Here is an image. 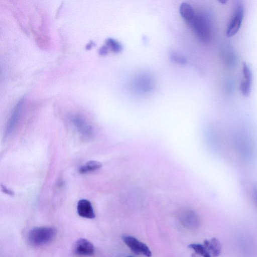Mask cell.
<instances>
[{
    "mask_svg": "<svg viewBox=\"0 0 257 257\" xmlns=\"http://www.w3.org/2000/svg\"><path fill=\"white\" fill-rule=\"evenodd\" d=\"M57 234L52 226H39L32 229L28 235L29 243L34 246H41L52 241Z\"/></svg>",
    "mask_w": 257,
    "mask_h": 257,
    "instance_id": "6da1fadb",
    "label": "cell"
},
{
    "mask_svg": "<svg viewBox=\"0 0 257 257\" xmlns=\"http://www.w3.org/2000/svg\"><path fill=\"white\" fill-rule=\"evenodd\" d=\"M198 38L202 42H209L212 37V24L209 16L204 13L195 15L191 24Z\"/></svg>",
    "mask_w": 257,
    "mask_h": 257,
    "instance_id": "7a4b0ae2",
    "label": "cell"
},
{
    "mask_svg": "<svg viewBox=\"0 0 257 257\" xmlns=\"http://www.w3.org/2000/svg\"><path fill=\"white\" fill-rule=\"evenodd\" d=\"M244 16V7L242 1L234 2L232 12L226 30V36L230 38L239 31Z\"/></svg>",
    "mask_w": 257,
    "mask_h": 257,
    "instance_id": "3957f363",
    "label": "cell"
},
{
    "mask_svg": "<svg viewBox=\"0 0 257 257\" xmlns=\"http://www.w3.org/2000/svg\"><path fill=\"white\" fill-rule=\"evenodd\" d=\"M122 239L125 244L135 254L144 255L146 257L152 256V252L149 247L136 237L125 235L122 236Z\"/></svg>",
    "mask_w": 257,
    "mask_h": 257,
    "instance_id": "277c9868",
    "label": "cell"
},
{
    "mask_svg": "<svg viewBox=\"0 0 257 257\" xmlns=\"http://www.w3.org/2000/svg\"><path fill=\"white\" fill-rule=\"evenodd\" d=\"M252 73L251 69L246 63H243L242 79L240 84L239 89L242 95L248 97L251 91Z\"/></svg>",
    "mask_w": 257,
    "mask_h": 257,
    "instance_id": "5b68a950",
    "label": "cell"
},
{
    "mask_svg": "<svg viewBox=\"0 0 257 257\" xmlns=\"http://www.w3.org/2000/svg\"><path fill=\"white\" fill-rule=\"evenodd\" d=\"M73 252L78 256H91L95 253V247L88 239L80 238L74 244Z\"/></svg>",
    "mask_w": 257,
    "mask_h": 257,
    "instance_id": "8992f818",
    "label": "cell"
},
{
    "mask_svg": "<svg viewBox=\"0 0 257 257\" xmlns=\"http://www.w3.org/2000/svg\"><path fill=\"white\" fill-rule=\"evenodd\" d=\"M179 219L183 225L188 228L194 229L199 224L198 215L191 209L182 210L180 213Z\"/></svg>",
    "mask_w": 257,
    "mask_h": 257,
    "instance_id": "52a82bcc",
    "label": "cell"
},
{
    "mask_svg": "<svg viewBox=\"0 0 257 257\" xmlns=\"http://www.w3.org/2000/svg\"><path fill=\"white\" fill-rule=\"evenodd\" d=\"M72 121L82 135L87 138L92 137L93 134V130L84 118L79 115H75L72 117Z\"/></svg>",
    "mask_w": 257,
    "mask_h": 257,
    "instance_id": "ba28073f",
    "label": "cell"
},
{
    "mask_svg": "<svg viewBox=\"0 0 257 257\" xmlns=\"http://www.w3.org/2000/svg\"><path fill=\"white\" fill-rule=\"evenodd\" d=\"M78 214L83 218L93 219L95 215L91 202L86 199H81L77 205Z\"/></svg>",
    "mask_w": 257,
    "mask_h": 257,
    "instance_id": "9c48e42d",
    "label": "cell"
},
{
    "mask_svg": "<svg viewBox=\"0 0 257 257\" xmlns=\"http://www.w3.org/2000/svg\"><path fill=\"white\" fill-rule=\"evenodd\" d=\"M211 257H218L221 252V245L218 239L212 237L205 239L203 243Z\"/></svg>",
    "mask_w": 257,
    "mask_h": 257,
    "instance_id": "30bf717a",
    "label": "cell"
},
{
    "mask_svg": "<svg viewBox=\"0 0 257 257\" xmlns=\"http://www.w3.org/2000/svg\"><path fill=\"white\" fill-rule=\"evenodd\" d=\"M24 99H21L15 106L9 119L6 130L7 135L10 134L15 128L21 112Z\"/></svg>",
    "mask_w": 257,
    "mask_h": 257,
    "instance_id": "8fae6325",
    "label": "cell"
},
{
    "mask_svg": "<svg viewBox=\"0 0 257 257\" xmlns=\"http://www.w3.org/2000/svg\"><path fill=\"white\" fill-rule=\"evenodd\" d=\"M181 17L188 23L191 24L195 17L194 11L192 7L188 4L183 3L179 8Z\"/></svg>",
    "mask_w": 257,
    "mask_h": 257,
    "instance_id": "7c38bea8",
    "label": "cell"
},
{
    "mask_svg": "<svg viewBox=\"0 0 257 257\" xmlns=\"http://www.w3.org/2000/svg\"><path fill=\"white\" fill-rule=\"evenodd\" d=\"M102 167L100 162L96 161H90L81 166L79 171L80 173H86L99 169Z\"/></svg>",
    "mask_w": 257,
    "mask_h": 257,
    "instance_id": "4fadbf2b",
    "label": "cell"
},
{
    "mask_svg": "<svg viewBox=\"0 0 257 257\" xmlns=\"http://www.w3.org/2000/svg\"><path fill=\"white\" fill-rule=\"evenodd\" d=\"M188 247L201 257H211L203 244L191 243L188 245Z\"/></svg>",
    "mask_w": 257,
    "mask_h": 257,
    "instance_id": "5bb4252c",
    "label": "cell"
},
{
    "mask_svg": "<svg viewBox=\"0 0 257 257\" xmlns=\"http://www.w3.org/2000/svg\"><path fill=\"white\" fill-rule=\"evenodd\" d=\"M105 43L108 48L115 53H119L122 49V47L120 43L113 39H107L105 41Z\"/></svg>",
    "mask_w": 257,
    "mask_h": 257,
    "instance_id": "9a60e30c",
    "label": "cell"
},
{
    "mask_svg": "<svg viewBox=\"0 0 257 257\" xmlns=\"http://www.w3.org/2000/svg\"><path fill=\"white\" fill-rule=\"evenodd\" d=\"M170 57L172 61L178 63L184 64L186 62V59L183 56L175 52H171Z\"/></svg>",
    "mask_w": 257,
    "mask_h": 257,
    "instance_id": "2e32d148",
    "label": "cell"
},
{
    "mask_svg": "<svg viewBox=\"0 0 257 257\" xmlns=\"http://www.w3.org/2000/svg\"><path fill=\"white\" fill-rule=\"evenodd\" d=\"M108 47L105 46H103L101 47L99 51V53L101 55H105L108 53Z\"/></svg>",
    "mask_w": 257,
    "mask_h": 257,
    "instance_id": "e0dca14e",
    "label": "cell"
},
{
    "mask_svg": "<svg viewBox=\"0 0 257 257\" xmlns=\"http://www.w3.org/2000/svg\"><path fill=\"white\" fill-rule=\"evenodd\" d=\"M252 196L253 200L257 205V185H254L252 188Z\"/></svg>",
    "mask_w": 257,
    "mask_h": 257,
    "instance_id": "ac0fdd59",
    "label": "cell"
},
{
    "mask_svg": "<svg viewBox=\"0 0 257 257\" xmlns=\"http://www.w3.org/2000/svg\"><path fill=\"white\" fill-rule=\"evenodd\" d=\"M2 190L4 191V192H5L6 193L9 194V195H12L14 194V193L10 190L9 189H8L5 186H2Z\"/></svg>",
    "mask_w": 257,
    "mask_h": 257,
    "instance_id": "d6986e66",
    "label": "cell"
},
{
    "mask_svg": "<svg viewBox=\"0 0 257 257\" xmlns=\"http://www.w3.org/2000/svg\"><path fill=\"white\" fill-rule=\"evenodd\" d=\"M220 2L221 3H222V4H225L226 2V1H220Z\"/></svg>",
    "mask_w": 257,
    "mask_h": 257,
    "instance_id": "ffe728a7",
    "label": "cell"
},
{
    "mask_svg": "<svg viewBox=\"0 0 257 257\" xmlns=\"http://www.w3.org/2000/svg\"><path fill=\"white\" fill-rule=\"evenodd\" d=\"M127 257H133V256H127Z\"/></svg>",
    "mask_w": 257,
    "mask_h": 257,
    "instance_id": "44dd1931",
    "label": "cell"
}]
</instances>
